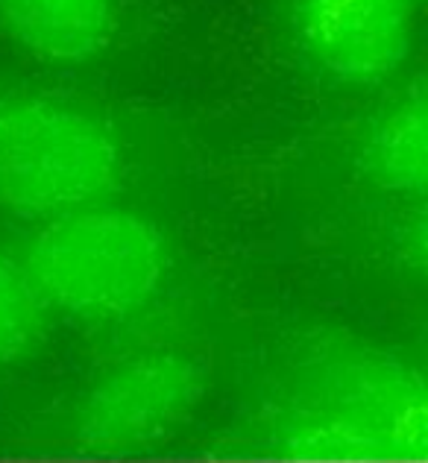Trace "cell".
Masks as SVG:
<instances>
[{"mask_svg":"<svg viewBox=\"0 0 428 463\" xmlns=\"http://www.w3.org/2000/svg\"><path fill=\"white\" fill-rule=\"evenodd\" d=\"M205 393L197 361L141 352L109 367L73 411L71 440L85 455H129L162 443Z\"/></svg>","mask_w":428,"mask_h":463,"instance_id":"obj_4","label":"cell"},{"mask_svg":"<svg viewBox=\"0 0 428 463\" xmlns=\"http://www.w3.org/2000/svg\"><path fill=\"white\" fill-rule=\"evenodd\" d=\"M118 33V0H0V35L35 62H94Z\"/></svg>","mask_w":428,"mask_h":463,"instance_id":"obj_6","label":"cell"},{"mask_svg":"<svg viewBox=\"0 0 428 463\" xmlns=\"http://www.w3.org/2000/svg\"><path fill=\"white\" fill-rule=\"evenodd\" d=\"M411 255L414 261H417L420 270L428 276V212L417 221V226H414L411 232Z\"/></svg>","mask_w":428,"mask_h":463,"instance_id":"obj_9","label":"cell"},{"mask_svg":"<svg viewBox=\"0 0 428 463\" xmlns=\"http://www.w3.org/2000/svg\"><path fill=\"white\" fill-rule=\"evenodd\" d=\"M47 302L27 264L0 250V367L30 358L47 332Z\"/></svg>","mask_w":428,"mask_h":463,"instance_id":"obj_8","label":"cell"},{"mask_svg":"<svg viewBox=\"0 0 428 463\" xmlns=\"http://www.w3.org/2000/svg\"><path fill=\"white\" fill-rule=\"evenodd\" d=\"M24 264L51 308L80 320H124L162 290L170 250L150 217L91 203L47 217Z\"/></svg>","mask_w":428,"mask_h":463,"instance_id":"obj_2","label":"cell"},{"mask_svg":"<svg viewBox=\"0 0 428 463\" xmlns=\"http://www.w3.org/2000/svg\"><path fill=\"white\" fill-rule=\"evenodd\" d=\"M414 0H293L302 53L347 85H376L411 53Z\"/></svg>","mask_w":428,"mask_h":463,"instance_id":"obj_5","label":"cell"},{"mask_svg":"<svg viewBox=\"0 0 428 463\" xmlns=\"http://www.w3.org/2000/svg\"><path fill=\"white\" fill-rule=\"evenodd\" d=\"M364 167L378 188L428 197V89L378 118L364 144Z\"/></svg>","mask_w":428,"mask_h":463,"instance_id":"obj_7","label":"cell"},{"mask_svg":"<svg viewBox=\"0 0 428 463\" xmlns=\"http://www.w3.org/2000/svg\"><path fill=\"white\" fill-rule=\"evenodd\" d=\"M293 458L428 460V375L358 349L317 355L271 422Z\"/></svg>","mask_w":428,"mask_h":463,"instance_id":"obj_1","label":"cell"},{"mask_svg":"<svg viewBox=\"0 0 428 463\" xmlns=\"http://www.w3.org/2000/svg\"><path fill=\"white\" fill-rule=\"evenodd\" d=\"M124 174L103 120L44 94L0 91V212L56 217L100 203Z\"/></svg>","mask_w":428,"mask_h":463,"instance_id":"obj_3","label":"cell"}]
</instances>
